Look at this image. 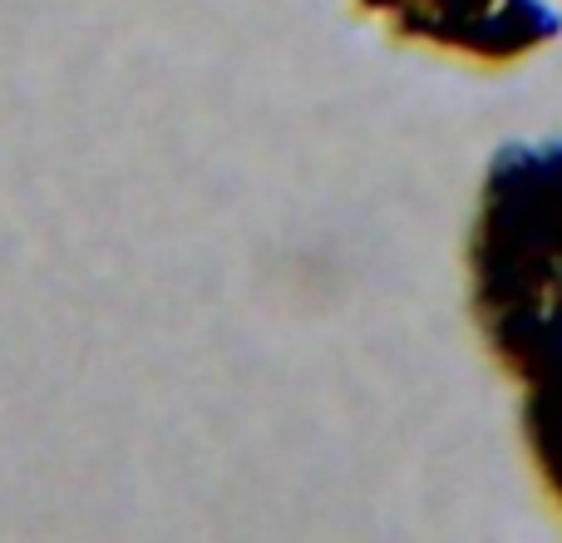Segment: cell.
I'll return each instance as SVG.
<instances>
[{"label":"cell","mask_w":562,"mask_h":543,"mask_svg":"<svg viewBox=\"0 0 562 543\" xmlns=\"http://www.w3.org/2000/svg\"><path fill=\"white\" fill-rule=\"evenodd\" d=\"M484 346L524 386V435L562 505V148H504L469 237Z\"/></svg>","instance_id":"1"},{"label":"cell","mask_w":562,"mask_h":543,"mask_svg":"<svg viewBox=\"0 0 562 543\" xmlns=\"http://www.w3.org/2000/svg\"><path fill=\"white\" fill-rule=\"evenodd\" d=\"M366 10H380L405 35L445 40L484 59H508L553 35V15L533 0H366Z\"/></svg>","instance_id":"2"}]
</instances>
